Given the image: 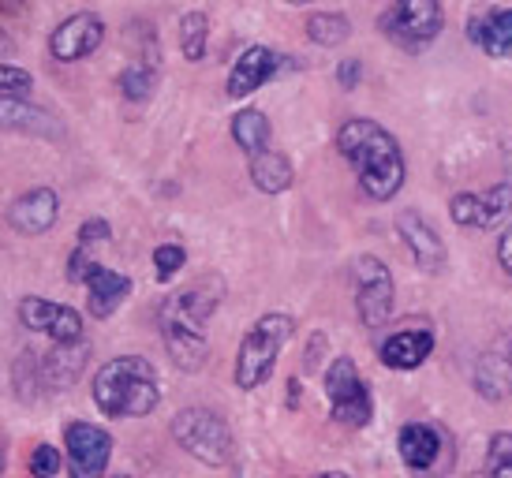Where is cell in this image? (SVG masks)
<instances>
[{
	"mask_svg": "<svg viewBox=\"0 0 512 478\" xmlns=\"http://www.w3.org/2000/svg\"><path fill=\"white\" fill-rule=\"evenodd\" d=\"M337 150L356 169L363 195L385 202V198H393L404 187L408 169H404L400 142L382 124H374L367 116L344 120L341 131H337Z\"/></svg>",
	"mask_w": 512,
	"mask_h": 478,
	"instance_id": "obj_1",
	"label": "cell"
},
{
	"mask_svg": "<svg viewBox=\"0 0 512 478\" xmlns=\"http://www.w3.org/2000/svg\"><path fill=\"white\" fill-rule=\"evenodd\" d=\"M94 404L109 419H143L157 408V370L139 355H120L94 374Z\"/></svg>",
	"mask_w": 512,
	"mask_h": 478,
	"instance_id": "obj_2",
	"label": "cell"
},
{
	"mask_svg": "<svg viewBox=\"0 0 512 478\" xmlns=\"http://www.w3.org/2000/svg\"><path fill=\"white\" fill-rule=\"evenodd\" d=\"M288 337H292V318L288 314H262L247 329L240 355H236V385L243 393H251V389L270 381L273 363H277L281 348L288 344Z\"/></svg>",
	"mask_w": 512,
	"mask_h": 478,
	"instance_id": "obj_3",
	"label": "cell"
},
{
	"mask_svg": "<svg viewBox=\"0 0 512 478\" xmlns=\"http://www.w3.org/2000/svg\"><path fill=\"white\" fill-rule=\"evenodd\" d=\"M172 437L176 445L210 467H225L236 456V441L228 422L210 408H184L172 419Z\"/></svg>",
	"mask_w": 512,
	"mask_h": 478,
	"instance_id": "obj_4",
	"label": "cell"
},
{
	"mask_svg": "<svg viewBox=\"0 0 512 478\" xmlns=\"http://www.w3.org/2000/svg\"><path fill=\"white\" fill-rule=\"evenodd\" d=\"M441 0H393L382 15H378V30L385 38L408 53L427 49L441 34Z\"/></svg>",
	"mask_w": 512,
	"mask_h": 478,
	"instance_id": "obj_5",
	"label": "cell"
},
{
	"mask_svg": "<svg viewBox=\"0 0 512 478\" xmlns=\"http://www.w3.org/2000/svg\"><path fill=\"white\" fill-rule=\"evenodd\" d=\"M397 449L415 478H441L453 471V437L430 422H408L397 437Z\"/></svg>",
	"mask_w": 512,
	"mask_h": 478,
	"instance_id": "obj_6",
	"label": "cell"
},
{
	"mask_svg": "<svg viewBox=\"0 0 512 478\" xmlns=\"http://www.w3.org/2000/svg\"><path fill=\"white\" fill-rule=\"evenodd\" d=\"M326 396H329V411L333 419L344 422V426H367L374 419V400H370L367 381L359 378L356 363L348 355H337L326 370Z\"/></svg>",
	"mask_w": 512,
	"mask_h": 478,
	"instance_id": "obj_7",
	"label": "cell"
},
{
	"mask_svg": "<svg viewBox=\"0 0 512 478\" xmlns=\"http://www.w3.org/2000/svg\"><path fill=\"white\" fill-rule=\"evenodd\" d=\"M352 277L359 284V322L367 325V329H382L389 322V314H393V273L385 269L382 258L359 254L356 262H352Z\"/></svg>",
	"mask_w": 512,
	"mask_h": 478,
	"instance_id": "obj_8",
	"label": "cell"
},
{
	"mask_svg": "<svg viewBox=\"0 0 512 478\" xmlns=\"http://www.w3.org/2000/svg\"><path fill=\"white\" fill-rule=\"evenodd\" d=\"M64 449H68L72 478H101L113 456V434L94 422H72L64 430Z\"/></svg>",
	"mask_w": 512,
	"mask_h": 478,
	"instance_id": "obj_9",
	"label": "cell"
},
{
	"mask_svg": "<svg viewBox=\"0 0 512 478\" xmlns=\"http://www.w3.org/2000/svg\"><path fill=\"white\" fill-rule=\"evenodd\" d=\"M221 296H225L221 277H202L199 284H191V288L176 292L172 299H165V307L157 310V322L161 325H184V329H202L206 318L217 310Z\"/></svg>",
	"mask_w": 512,
	"mask_h": 478,
	"instance_id": "obj_10",
	"label": "cell"
},
{
	"mask_svg": "<svg viewBox=\"0 0 512 478\" xmlns=\"http://www.w3.org/2000/svg\"><path fill=\"white\" fill-rule=\"evenodd\" d=\"M512 213V183L501 180L494 187H486L479 195H453L449 202V217H453V225L460 228H498L505 217Z\"/></svg>",
	"mask_w": 512,
	"mask_h": 478,
	"instance_id": "obj_11",
	"label": "cell"
},
{
	"mask_svg": "<svg viewBox=\"0 0 512 478\" xmlns=\"http://www.w3.org/2000/svg\"><path fill=\"white\" fill-rule=\"evenodd\" d=\"M19 322L34 333H49L53 344H79L83 340V318L72 307L49 303L42 296H23L19 303Z\"/></svg>",
	"mask_w": 512,
	"mask_h": 478,
	"instance_id": "obj_12",
	"label": "cell"
},
{
	"mask_svg": "<svg viewBox=\"0 0 512 478\" xmlns=\"http://www.w3.org/2000/svg\"><path fill=\"white\" fill-rule=\"evenodd\" d=\"M101 42H105V23H101L94 12H79V15H68V19L49 34V53H53V60L75 64V60L90 57Z\"/></svg>",
	"mask_w": 512,
	"mask_h": 478,
	"instance_id": "obj_13",
	"label": "cell"
},
{
	"mask_svg": "<svg viewBox=\"0 0 512 478\" xmlns=\"http://www.w3.org/2000/svg\"><path fill=\"white\" fill-rule=\"evenodd\" d=\"M281 64H285V57L273 53L270 45H251V49H243L240 60L228 71V98H247V94L262 90V83H270Z\"/></svg>",
	"mask_w": 512,
	"mask_h": 478,
	"instance_id": "obj_14",
	"label": "cell"
},
{
	"mask_svg": "<svg viewBox=\"0 0 512 478\" xmlns=\"http://www.w3.org/2000/svg\"><path fill=\"white\" fill-rule=\"evenodd\" d=\"M57 217H60V195L53 187H34V191L19 195L8 206V221L23 236H45L49 228L57 225Z\"/></svg>",
	"mask_w": 512,
	"mask_h": 478,
	"instance_id": "obj_15",
	"label": "cell"
},
{
	"mask_svg": "<svg viewBox=\"0 0 512 478\" xmlns=\"http://www.w3.org/2000/svg\"><path fill=\"white\" fill-rule=\"evenodd\" d=\"M475 393L483 400L512 396V333L498 337L475 363Z\"/></svg>",
	"mask_w": 512,
	"mask_h": 478,
	"instance_id": "obj_16",
	"label": "cell"
},
{
	"mask_svg": "<svg viewBox=\"0 0 512 478\" xmlns=\"http://www.w3.org/2000/svg\"><path fill=\"white\" fill-rule=\"evenodd\" d=\"M397 232L404 239V247L412 251L415 266L423 273H438L445 266V243L438 239V232L427 225V217L415 210H400L397 213Z\"/></svg>",
	"mask_w": 512,
	"mask_h": 478,
	"instance_id": "obj_17",
	"label": "cell"
},
{
	"mask_svg": "<svg viewBox=\"0 0 512 478\" xmlns=\"http://www.w3.org/2000/svg\"><path fill=\"white\" fill-rule=\"evenodd\" d=\"M468 38L486 57H512V8H483L468 19Z\"/></svg>",
	"mask_w": 512,
	"mask_h": 478,
	"instance_id": "obj_18",
	"label": "cell"
},
{
	"mask_svg": "<svg viewBox=\"0 0 512 478\" xmlns=\"http://www.w3.org/2000/svg\"><path fill=\"white\" fill-rule=\"evenodd\" d=\"M86 292H90V314L94 318H109L131 292V281L124 273H116V269H105L98 262H90L86 266Z\"/></svg>",
	"mask_w": 512,
	"mask_h": 478,
	"instance_id": "obj_19",
	"label": "cell"
},
{
	"mask_svg": "<svg viewBox=\"0 0 512 478\" xmlns=\"http://www.w3.org/2000/svg\"><path fill=\"white\" fill-rule=\"evenodd\" d=\"M434 352V333L427 329H404V333H393V337L382 344V363L393 366V370H415L423 366Z\"/></svg>",
	"mask_w": 512,
	"mask_h": 478,
	"instance_id": "obj_20",
	"label": "cell"
},
{
	"mask_svg": "<svg viewBox=\"0 0 512 478\" xmlns=\"http://www.w3.org/2000/svg\"><path fill=\"white\" fill-rule=\"evenodd\" d=\"M161 337H165V348H169L172 363L180 366V370H202L206 359H210V344H206V333H202V329L161 325Z\"/></svg>",
	"mask_w": 512,
	"mask_h": 478,
	"instance_id": "obj_21",
	"label": "cell"
},
{
	"mask_svg": "<svg viewBox=\"0 0 512 478\" xmlns=\"http://www.w3.org/2000/svg\"><path fill=\"white\" fill-rule=\"evenodd\" d=\"M251 180L262 195H281L292 187L296 180V172H292V161L285 154H277V150H266V154L251 157Z\"/></svg>",
	"mask_w": 512,
	"mask_h": 478,
	"instance_id": "obj_22",
	"label": "cell"
},
{
	"mask_svg": "<svg viewBox=\"0 0 512 478\" xmlns=\"http://www.w3.org/2000/svg\"><path fill=\"white\" fill-rule=\"evenodd\" d=\"M270 120H266V113H258V109H243V113L232 116V139H236V146H240L243 154H266L270 150Z\"/></svg>",
	"mask_w": 512,
	"mask_h": 478,
	"instance_id": "obj_23",
	"label": "cell"
},
{
	"mask_svg": "<svg viewBox=\"0 0 512 478\" xmlns=\"http://www.w3.org/2000/svg\"><path fill=\"white\" fill-rule=\"evenodd\" d=\"M86 352H90V348H86V340H79V344H57V352H49V359L42 363L45 381H53V389L72 385V381L83 374Z\"/></svg>",
	"mask_w": 512,
	"mask_h": 478,
	"instance_id": "obj_24",
	"label": "cell"
},
{
	"mask_svg": "<svg viewBox=\"0 0 512 478\" xmlns=\"http://www.w3.org/2000/svg\"><path fill=\"white\" fill-rule=\"evenodd\" d=\"M307 38L322 49H333V45H344L352 38V23L341 12H318L307 19Z\"/></svg>",
	"mask_w": 512,
	"mask_h": 478,
	"instance_id": "obj_25",
	"label": "cell"
},
{
	"mask_svg": "<svg viewBox=\"0 0 512 478\" xmlns=\"http://www.w3.org/2000/svg\"><path fill=\"white\" fill-rule=\"evenodd\" d=\"M206 38H210V19H206V12H187L180 19V49H184V57L202 60Z\"/></svg>",
	"mask_w": 512,
	"mask_h": 478,
	"instance_id": "obj_26",
	"label": "cell"
},
{
	"mask_svg": "<svg viewBox=\"0 0 512 478\" xmlns=\"http://www.w3.org/2000/svg\"><path fill=\"white\" fill-rule=\"evenodd\" d=\"M4 124L8 127H27V131H42V135H53L57 124H53V116L49 113H38V109H30L23 101H8L4 98Z\"/></svg>",
	"mask_w": 512,
	"mask_h": 478,
	"instance_id": "obj_27",
	"label": "cell"
},
{
	"mask_svg": "<svg viewBox=\"0 0 512 478\" xmlns=\"http://www.w3.org/2000/svg\"><path fill=\"white\" fill-rule=\"evenodd\" d=\"M120 90L128 101H146L157 90V71L150 64H128L120 71Z\"/></svg>",
	"mask_w": 512,
	"mask_h": 478,
	"instance_id": "obj_28",
	"label": "cell"
},
{
	"mask_svg": "<svg viewBox=\"0 0 512 478\" xmlns=\"http://www.w3.org/2000/svg\"><path fill=\"white\" fill-rule=\"evenodd\" d=\"M479 478H512V434H494L486 449V471Z\"/></svg>",
	"mask_w": 512,
	"mask_h": 478,
	"instance_id": "obj_29",
	"label": "cell"
},
{
	"mask_svg": "<svg viewBox=\"0 0 512 478\" xmlns=\"http://www.w3.org/2000/svg\"><path fill=\"white\" fill-rule=\"evenodd\" d=\"M30 90H34V75L23 68H15V64H0V94L8 101H19L27 98Z\"/></svg>",
	"mask_w": 512,
	"mask_h": 478,
	"instance_id": "obj_30",
	"label": "cell"
},
{
	"mask_svg": "<svg viewBox=\"0 0 512 478\" xmlns=\"http://www.w3.org/2000/svg\"><path fill=\"white\" fill-rule=\"evenodd\" d=\"M187 262V251L180 243H161L154 251V266H157V281H172Z\"/></svg>",
	"mask_w": 512,
	"mask_h": 478,
	"instance_id": "obj_31",
	"label": "cell"
},
{
	"mask_svg": "<svg viewBox=\"0 0 512 478\" xmlns=\"http://www.w3.org/2000/svg\"><path fill=\"white\" fill-rule=\"evenodd\" d=\"M60 471V452L53 445H38L30 452V475L34 478H53Z\"/></svg>",
	"mask_w": 512,
	"mask_h": 478,
	"instance_id": "obj_32",
	"label": "cell"
},
{
	"mask_svg": "<svg viewBox=\"0 0 512 478\" xmlns=\"http://www.w3.org/2000/svg\"><path fill=\"white\" fill-rule=\"evenodd\" d=\"M105 239H113L109 221H101V217L83 221V228H79V247H94V243H105Z\"/></svg>",
	"mask_w": 512,
	"mask_h": 478,
	"instance_id": "obj_33",
	"label": "cell"
},
{
	"mask_svg": "<svg viewBox=\"0 0 512 478\" xmlns=\"http://www.w3.org/2000/svg\"><path fill=\"white\" fill-rule=\"evenodd\" d=\"M359 79H363V64H359L356 57H352V60H341V68H337V83H341L344 90H356Z\"/></svg>",
	"mask_w": 512,
	"mask_h": 478,
	"instance_id": "obj_34",
	"label": "cell"
},
{
	"mask_svg": "<svg viewBox=\"0 0 512 478\" xmlns=\"http://www.w3.org/2000/svg\"><path fill=\"white\" fill-rule=\"evenodd\" d=\"M498 262H501V269L512 277V225L501 232V239H498Z\"/></svg>",
	"mask_w": 512,
	"mask_h": 478,
	"instance_id": "obj_35",
	"label": "cell"
},
{
	"mask_svg": "<svg viewBox=\"0 0 512 478\" xmlns=\"http://www.w3.org/2000/svg\"><path fill=\"white\" fill-rule=\"evenodd\" d=\"M307 478H348L344 471H326V475H307Z\"/></svg>",
	"mask_w": 512,
	"mask_h": 478,
	"instance_id": "obj_36",
	"label": "cell"
},
{
	"mask_svg": "<svg viewBox=\"0 0 512 478\" xmlns=\"http://www.w3.org/2000/svg\"><path fill=\"white\" fill-rule=\"evenodd\" d=\"M285 4H296L299 8V4H314V0H285Z\"/></svg>",
	"mask_w": 512,
	"mask_h": 478,
	"instance_id": "obj_37",
	"label": "cell"
},
{
	"mask_svg": "<svg viewBox=\"0 0 512 478\" xmlns=\"http://www.w3.org/2000/svg\"><path fill=\"white\" fill-rule=\"evenodd\" d=\"M505 161H509V165H512V142H509V150H505Z\"/></svg>",
	"mask_w": 512,
	"mask_h": 478,
	"instance_id": "obj_38",
	"label": "cell"
},
{
	"mask_svg": "<svg viewBox=\"0 0 512 478\" xmlns=\"http://www.w3.org/2000/svg\"><path fill=\"white\" fill-rule=\"evenodd\" d=\"M113 478H131V475H113Z\"/></svg>",
	"mask_w": 512,
	"mask_h": 478,
	"instance_id": "obj_39",
	"label": "cell"
}]
</instances>
